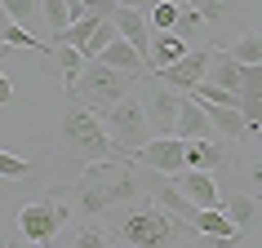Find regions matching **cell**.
Segmentation results:
<instances>
[{"label": "cell", "instance_id": "1", "mask_svg": "<svg viewBox=\"0 0 262 248\" xmlns=\"http://www.w3.org/2000/svg\"><path fill=\"white\" fill-rule=\"evenodd\" d=\"M67 195L76 204V217H102L116 204H134L138 178L124 168V160H94V164H84L80 182Z\"/></svg>", "mask_w": 262, "mask_h": 248}, {"label": "cell", "instance_id": "2", "mask_svg": "<svg viewBox=\"0 0 262 248\" xmlns=\"http://www.w3.org/2000/svg\"><path fill=\"white\" fill-rule=\"evenodd\" d=\"M62 142H67L71 155H80L84 164H94V160H129V151H120L116 138L107 133V124L98 120L89 107H80V102H71L62 111Z\"/></svg>", "mask_w": 262, "mask_h": 248}, {"label": "cell", "instance_id": "3", "mask_svg": "<svg viewBox=\"0 0 262 248\" xmlns=\"http://www.w3.org/2000/svg\"><path fill=\"white\" fill-rule=\"evenodd\" d=\"M111 235V244H134V248H156V244H169L173 239V213L151 204H138V208H124V217Z\"/></svg>", "mask_w": 262, "mask_h": 248}, {"label": "cell", "instance_id": "4", "mask_svg": "<svg viewBox=\"0 0 262 248\" xmlns=\"http://www.w3.org/2000/svg\"><path fill=\"white\" fill-rule=\"evenodd\" d=\"M76 217V204H71L67 191H54L49 200H36V204L18 208V231L27 244H54V235Z\"/></svg>", "mask_w": 262, "mask_h": 248}, {"label": "cell", "instance_id": "5", "mask_svg": "<svg viewBox=\"0 0 262 248\" xmlns=\"http://www.w3.org/2000/svg\"><path fill=\"white\" fill-rule=\"evenodd\" d=\"M102 124H107V133L116 138L120 151H138L142 142L151 138L147 107H142V97H134V93H124V97H116L111 107H102Z\"/></svg>", "mask_w": 262, "mask_h": 248}, {"label": "cell", "instance_id": "6", "mask_svg": "<svg viewBox=\"0 0 262 248\" xmlns=\"http://www.w3.org/2000/svg\"><path fill=\"white\" fill-rule=\"evenodd\" d=\"M80 89H84V102H94V107H111L116 97H124L129 89H134V76H129V71L107 67L102 58H89L71 93H80Z\"/></svg>", "mask_w": 262, "mask_h": 248}, {"label": "cell", "instance_id": "7", "mask_svg": "<svg viewBox=\"0 0 262 248\" xmlns=\"http://www.w3.org/2000/svg\"><path fill=\"white\" fill-rule=\"evenodd\" d=\"M129 160L142 168H151L160 178H173L178 168H187V155H182V138L178 133H151L138 151H129Z\"/></svg>", "mask_w": 262, "mask_h": 248}, {"label": "cell", "instance_id": "8", "mask_svg": "<svg viewBox=\"0 0 262 248\" xmlns=\"http://www.w3.org/2000/svg\"><path fill=\"white\" fill-rule=\"evenodd\" d=\"M209 58H213V49H187V54L178 58V62H169V67H160V80L165 84H173V89H191V84H200L205 80V71H209Z\"/></svg>", "mask_w": 262, "mask_h": 248}, {"label": "cell", "instance_id": "9", "mask_svg": "<svg viewBox=\"0 0 262 248\" xmlns=\"http://www.w3.org/2000/svg\"><path fill=\"white\" fill-rule=\"evenodd\" d=\"M111 22H116V36H120V40H129L142 58H147V49H151V22H147V9L116 5V9H111Z\"/></svg>", "mask_w": 262, "mask_h": 248}, {"label": "cell", "instance_id": "10", "mask_svg": "<svg viewBox=\"0 0 262 248\" xmlns=\"http://www.w3.org/2000/svg\"><path fill=\"white\" fill-rule=\"evenodd\" d=\"M178 102H182V89L165 84V89H156L142 107H147V124H151V133H173V120H178Z\"/></svg>", "mask_w": 262, "mask_h": 248}, {"label": "cell", "instance_id": "11", "mask_svg": "<svg viewBox=\"0 0 262 248\" xmlns=\"http://www.w3.org/2000/svg\"><path fill=\"white\" fill-rule=\"evenodd\" d=\"M173 182L182 186V195H187L195 208L222 204V195H218V186H213V173H209V168H178V173H173Z\"/></svg>", "mask_w": 262, "mask_h": 248}, {"label": "cell", "instance_id": "12", "mask_svg": "<svg viewBox=\"0 0 262 248\" xmlns=\"http://www.w3.org/2000/svg\"><path fill=\"white\" fill-rule=\"evenodd\" d=\"M173 133H178V138H213V124H209V111H205V102H200V97L182 93L178 120H173Z\"/></svg>", "mask_w": 262, "mask_h": 248}, {"label": "cell", "instance_id": "13", "mask_svg": "<svg viewBox=\"0 0 262 248\" xmlns=\"http://www.w3.org/2000/svg\"><path fill=\"white\" fill-rule=\"evenodd\" d=\"M187 221H191V231L209 235V239H222V244H231L235 235H240V226L227 217V208H222V204H213V208H195Z\"/></svg>", "mask_w": 262, "mask_h": 248}, {"label": "cell", "instance_id": "14", "mask_svg": "<svg viewBox=\"0 0 262 248\" xmlns=\"http://www.w3.org/2000/svg\"><path fill=\"white\" fill-rule=\"evenodd\" d=\"M240 111L253 133H262V62L245 67V84H240Z\"/></svg>", "mask_w": 262, "mask_h": 248}, {"label": "cell", "instance_id": "15", "mask_svg": "<svg viewBox=\"0 0 262 248\" xmlns=\"http://www.w3.org/2000/svg\"><path fill=\"white\" fill-rule=\"evenodd\" d=\"M205 111H209V124H213V133H222L227 142H245L249 133H253L240 107H209V102H205Z\"/></svg>", "mask_w": 262, "mask_h": 248}, {"label": "cell", "instance_id": "16", "mask_svg": "<svg viewBox=\"0 0 262 248\" xmlns=\"http://www.w3.org/2000/svg\"><path fill=\"white\" fill-rule=\"evenodd\" d=\"M191 44L182 40L178 31H151V49H147V67H169V62H178L182 54H187Z\"/></svg>", "mask_w": 262, "mask_h": 248}, {"label": "cell", "instance_id": "17", "mask_svg": "<svg viewBox=\"0 0 262 248\" xmlns=\"http://www.w3.org/2000/svg\"><path fill=\"white\" fill-rule=\"evenodd\" d=\"M182 155H187V168H213L227 160V146H218L213 138H182Z\"/></svg>", "mask_w": 262, "mask_h": 248}, {"label": "cell", "instance_id": "18", "mask_svg": "<svg viewBox=\"0 0 262 248\" xmlns=\"http://www.w3.org/2000/svg\"><path fill=\"white\" fill-rule=\"evenodd\" d=\"M205 80H209V84H222V89H235V93H240V84H245V67H240V62H235L227 49H213Z\"/></svg>", "mask_w": 262, "mask_h": 248}, {"label": "cell", "instance_id": "19", "mask_svg": "<svg viewBox=\"0 0 262 248\" xmlns=\"http://www.w3.org/2000/svg\"><path fill=\"white\" fill-rule=\"evenodd\" d=\"M102 62H107V67H116V71H129V76H134V80H138L142 71H147V58L138 54V49H134V44L129 40H120V36H116V40L107 44V49H102Z\"/></svg>", "mask_w": 262, "mask_h": 248}, {"label": "cell", "instance_id": "20", "mask_svg": "<svg viewBox=\"0 0 262 248\" xmlns=\"http://www.w3.org/2000/svg\"><path fill=\"white\" fill-rule=\"evenodd\" d=\"M151 200H156V204H160V208H169L173 217H182V221H187V217H191V213H195V204H191V200H187V195H182V186H178V182H173V178L156 182Z\"/></svg>", "mask_w": 262, "mask_h": 248}, {"label": "cell", "instance_id": "21", "mask_svg": "<svg viewBox=\"0 0 262 248\" xmlns=\"http://www.w3.org/2000/svg\"><path fill=\"white\" fill-rule=\"evenodd\" d=\"M54 62H58V76H62V89H76V80H80L84 71V54L76 49V44H54Z\"/></svg>", "mask_w": 262, "mask_h": 248}, {"label": "cell", "instance_id": "22", "mask_svg": "<svg viewBox=\"0 0 262 248\" xmlns=\"http://www.w3.org/2000/svg\"><path fill=\"white\" fill-rule=\"evenodd\" d=\"M54 239H62V244H71V248H102V244H111V235L102 231V226H98L94 217H84V226H76V231H58Z\"/></svg>", "mask_w": 262, "mask_h": 248}, {"label": "cell", "instance_id": "23", "mask_svg": "<svg viewBox=\"0 0 262 248\" xmlns=\"http://www.w3.org/2000/svg\"><path fill=\"white\" fill-rule=\"evenodd\" d=\"M227 54H231L240 67H253V62H262V31H245V36H240V40H235Z\"/></svg>", "mask_w": 262, "mask_h": 248}, {"label": "cell", "instance_id": "24", "mask_svg": "<svg viewBox=\"0 0 262 248\" xmlns=\"http://www.w3.org/2000/svg\"><path fill=\"white\" fill-rule=\"evenodd\" d=\"M227 217L235 221V226H240V231H245V226H253V217H258V195H231V200H227Z\"/></svg>", "mask_w": 262, "mask_h": 248}, {"label": "cell", "instance_id": "25", "mask_svg": "<svg viewBox=\"0 0 262 248\" xmlns=\"http://www.w3.org/2000/svg\"><path fill=\"white\" fill-rule=\"evenodd\" d=\"M0 9H5V18H9V22L31 27V22L40 18V0H0Z\"/></svg>", "mask_w": 262, "mask_h": 248}, {"label": "cell", "instance_id": "26", "mask_svg": "<svg viewBox=\"0 0 262 248\" xmlns=\"http://www.w3.org/2000/svg\"><path fill=\"white\" fill-rule=\"evenodd\" d=\"M111 40H116V22H111V14H107V18H102V22H98V27H94V36H89V40L80 44L84 62H89V58H98V54H102V49H107Z\"/></svg>", "mask_w": 262, "mask_h": 248}, {"label": "cell", "instance_id": "27", "mask_svg": "<svg viewBox=\"0 0 262 248\" xmlns=\"http://www.w3.org/2000/svg\"><path fill=\"white\" fill-rule=\"evenodd\" d=\"M45 9H40V18L49 22V36H62V31L71 27V14H67V0H40Z\"/></svg>", "mask_w": 262, "mask_h": 248}, {"label": "cell", "instance_id": "28", "mask_svg": "<svg viewBox=\"0 0 262 248\" xmlns=\"http://www.w3.org/2000/svg\"><path fill=\"white\" fill-rule=\"evenodd\" d=\"M173 18H178V5H169V0H151V9H147L151 31H173Z\"/></svg>", "mask_w": 262, "mask_h": 248}, {"label": "cell", "instance_id": "29", "mask_svg": "<svg viewBox=\"0 0 262 248\" xmlns=\"http://www.w3.org/2000/svg\"><path fill=\"white\" fill-rule=\"evenodd\" d=\"M200 22H205V18H200V9H195L191 0H182V5H178V18H173V31H178L182 40H187V36H191Z\"/></svg>", "mask_w": 262, "mask_h": 248}, {"label": "cell", "instance_id": "30", "mask_svg": "<svg viewBox=\"0 0 262 248\" xmlns=\"http://www.w3.org/2000/svg\"><path fill=\"white\" fill-rule=\"evenodd\" d=\"M31 173V160H23V155H9L5 146H0V178H27Z\"/></svg>", "mask_w": 262, "mask_h": 248}, {"label": "cell", "instance_id": "31", "mask_svg": "<svg viewBox=\"0 0 262 248\" xmlns=\"http://www.w3.org/2000/svg\"><path fill=\"white\" fill-rule=\"evenodd\" d=\"M195 9H200L205 22H222V18H227V0H200Z\"/></svg>", "mask_w": 262, "mask_h": 248}, {"label": "cell", "instance_id": "32", "mask_svg": "<svg viewBox=\"0 0 262 248\" xmlns=\"http://www.w3.org/2000/svg\"><path fill=\"white\" fill-rule=\"evenodd\" d=\"M0 107H14V84L5 76V44H0Z\"/></svg>", "mask_w": 262, "mask_h": 248}, {"label": "cell", "instance_id": "33", "mask_svg": "<svg viewBox=\"0 0 262 248\" xmlns=\"http://www.w3.org/2000/svg\"><path fill=\"white\" fill-rule=\"evenodd\" d=\"M245 178L253 182V191H262V155H258V160H249V164H245Z\"/></svg>", "mask_w": 262, "mask_h": 248}, {"label": "cell", "instance_id": "34", "mask_svg": "<svg viewBox=\"0 0 262 248\" xmlns=\"http://www.w3.org/2000/svg\"><path fill=\"white\" fill-rule=\"evenodd\" d=\"M116 5H129V9H151V0H116Z\"/></svg>", "mask_w": 262, "mask_h": 248}, {"label": "cell", "instance_id": "35", "mask_svg": "<svg viewBox=\"0 0 262 248\" xmlns=\"http://www.w3.org/2000/svg\"><path fill=\"white\" fill-rule=\"evenodd\" d=\"M169 5H182V0H169Z\"/></svg>", "mask_w": 262, "mask_h": 248}]
</instances>
